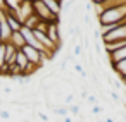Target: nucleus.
<instances>
[{
	"instance_id": "21",
	"label": "nucleus",
	"mask_w": 126,
	"mask_h": 122,
	"mask_svg": "<svg viewBox=\"0 0 126 122\" xmlns=\"http://www.w3.org/2000/svg\"><path fill=\"white\" fill-rule=\"evenodd\" d=\"M0 45H4V41H2V38H0Z\"/></svg>"
},
{
	"instance_id": "17",
	"label": "nucleus",
	"mask_w": 126,
	"mask_h": 122,
	"mask_svg": "<svg viewBox=\"0 0 126 122\" xmlns=\"http://www.w3.org/2000/svg\"><path fill=\"white\" fill-rule=\"evenodd\" d=\"M9 117H11V113H9L7 110H2V108H0V119H4V120H9Z\"/></svg>"
},
{
	"instance_id": "13",
	"label": "nucleus",
	"mask_w": 126,
	"mask_h": 122,
	"mask_svg": "<svg viewBox=\"0 0 126 122\" xmlns=\"http://www.w3.org/2000/svg\"><path fill=\"white\" fill-rule=\"evenodd\" d=\"M14 64H16L21 71H24V69H26V65L30 64V62H28V59H26V55L23 53V50H17V53H16V62H14Z\"/></svg>"
},
{
	"instance_id": "5",
	"label": "nucleus",
	"mask_w": 126,
	"mask_h": 122,
	"mask_svg": "<svg viewBox=\"0 0 126 122\" xmlns=\"http://www.w3.org/2000/svg\"><path fill=\"white\" fill-rule=\"evenodd\" d=\"M119 40H126V24L110 29L109 33L102 35V43H109V41H119Z\"/></svg>"
},
{
	"instance_id": "7",
	"label": "nucleus",
	"mask_w": 126,
	"mask_h": 122,
	"mask_svg": "<svg viewBox=\"0 0 126 122\" xmlns=\"http://www.w3.org/2000/svg\"><path fill=\"white\" fill-rule=\"evenodd\" d=\"M42 2L47 5V9L54 16L61 17V14H62V2H64V0H42Z\"/></svg>"
},
{
	"instance_id": "16",
	"label": "nucleus",
	"mask_w": 126,
	"mask_h": 122,
	"mask_svg": "<svg viewBox=\"0 0 126 122\" xmlns=\"http://www.w3.org/2000/svg\"><path fill=\"white\" fill-rule=\"evenodd\" d=\"M5 65V43L0 45V67Z\"/></svg>"
},
{
	"instance_id": "2",
	"label": "nucleus",
	"mask_w": 126,
	"mask_h": 122,
	"mask_svg": "<svg viewBox=\"0 0 126 122\" xmlns=\"http://www.w3.org/2000/svg\"><path fill=\"white\" fill-rule=\"evenodd\" d=\"M33 12L38 16V19H40V21H45V23L61 21V17L54 16V14H52V12L47 9V5L42 2V0H36V2H33Z\"/></svg>"
},
{
	"instance_id": "3",
	"label": "nucleus",
	"mask_w": 126,
	"mask_h": 122,
	"mask_svg": "<svg viewBox=\"0 0 126 122\" xmlns=\"http://www.w3.org/2000/svg\"><path fill=\"white\" fill-rule=\"evenodd\" d=\"M48 40L57 47V50L61 52L62 50V36H61V21H54V23H48V28H47V33Z\"/></svg>"
},
{
	"instance_id": "23",
	"label": "nucleus",
	"mask_w": 126,
	"mask_h": 122,
	"mask_svg": "<svg viewBox=\"0 0 126 122\" xmlns=\"http://www.w3.org/2000/svg\"><path fill=\"white\" fill-rule=\"evenodd\" d=\"M0 107H2V101H0Z\"/></svg>"
},
{
	"instance_id": "18",
	"label": "nucleus",
	"mask_w": 126,
	"mask_h": 122,
	"mask_svg": "<svg viewBox=\"0 0 126 122\" xmlns=\"http://www.w3.org/2000/svg\"><path fill=\"white\" fill-rule=\"evenodd\" d=\"M110 98H112L114 101H121V96H119L116 91H110Z\"/></svg>"
},
{
	"instance_id": "11",
	"label": "nucleus",
	"mask_w": 126,
	"mask_h": 122,
	"mask_svg": "<svg viewBox=\"0 0 126 122\" xmlns=\"http://www.w3.org/2000/svg\"><path fill=\"white\" fill-rule=\"evenodd\" d=\"M9 43L12 45V47H16L17 50H21L24 45H26V41H24V38H23V35L19 33V31H12V35H11V40H9Z\"/></svg>"
},
{
	"instance_id": "9",
	"label": "nucleus",
	"mask_w": 126,
	"mask_h": 122,
	"mask_svg": "<svg viewBox=\"0 0 126 122\" xmlns=\"http://www.w3.org/2000/svg\"><path fill=\"white\" fill-rule=\"evenodd\" d=\"M110 67H112V71L116 72V76H117L119 79H126V59L110 64Z\"/></svg>"
},
{
	"instance_id": "19",
	"label": "nucleus",
	"mask_w": 126,
	"mask_h": 122,
	"mask_svg": "<svg viewBox=\"0 0 126 122\" xmlns=\"http://www.w3.org/2000/svg\"><path fill=\"white\" fill-rule=\"evenodd\" d=\"M74 55H76V57L81 55V45H74Z\"/></svg>"
},
{
	"instance_id": "12",
	"label": "nucleus",
	"mask_w": 126,
	"mask_h": 122,
	"mask_svg": "<svg viewBox=\"0 0 126 122\" xmlns=\"http://www.w3.org/2000/svg\"><path fill=\"white\" fill-rule=\"evenodd\" d=\"M107 57H109L110 64H114V62H117V60L126 59V47H123V48H119V50H116V52H112V53H107Z\"/></svg>"
},
{
	"instance_id": "10",
	"label": "nucleus",
	"mask_w": 126,
	"mask_h": 122,
	"mask_svg": "<svg viewBox=\"0 0 126 122\" xmlns=\"http://www.w3.org/2000/svg\"><path fill=\"white\" fill-rule=\"evenodd\" d=\"M16 53H17V48L12 47L9 41L5 43V64L7 65H12L16 62Z\"/></svg>"
},
{
	"instance_id": "4",
	"label": "nucleus",
	"mask_w": 126,
	"mask_h": 122,
	"mask_svg": "<svg viewBox=\"0 0 126 122\" xmlns=\"http://www.w3.org/2000/svg\"><path fill=\"white\" fill-rule=\"evenodd\" d=\"M21 50H23V53L26 55L28 62L35 64V65H38V67H43V65H45L43 55H42V52H38L36 48H33V47H30V45H24Z\"/></svg>"
},
{
	"instance_id": "20",
	"label": "nucleus",
	"mask_w": 126,
	"mask_h": 122,
	"mask_svg": "<svg viewBox=\"0 0 126 122\" xmlns=\"http://www.w3.org/2000/svg\"><path fill=\"white\" fill-rule=\"evenodd\" d=\"M90 2H92L93 5H100V4H104V2H107V0H90Z\"/></svg>"
},
{
	"instance_id": "1",
	"label": "nucleus",
	"mask_w": 126,
	"mask_h": 122,
	"mask_svg": "<svg viewBox=\"0 0 126 122\" xmlns=\"http://www.w3.org/2000/svg\"><path fill=\"white\" fill-rule=\"evenodd\" d=\"M124 17H126V4L117 5V7H112V9H107V11H104L100 16H97L100 28H104V26H112V24H116L117 21H121V19H124Z\"/></svg>"
},
{
	"instance_id": "15",
	"label": "nucleus",
	"mask_w": 126,
	"mask_h": 122,
	"mask_svg": "<svg viewBox=\"0 0 126 122\" xmlns=\"http://www.w3.org/2000/svg\"><path fill=\"white\" fill-rule=\"evenodd\" d=\"M38 23H40L38 16H36V14H33V16H30V17L24 21V24H23V26H26V28H30V29H35V28L38 26Z\"/></svg>"
},
{
	"instance_id": "6",
	"label": "nucleus",
	"mask_w": 126,
	"mask_h": 122,
	"mask_svg": "<svg viewBox=\"0 0 126 122\" xmlns=\"http://www.w3.org/2000/svg\"><path fill=\"white\" fill-rule=\"evenodd\" d=\"M33 14H35L33 12V2H30V0H23L21 5H19V9L16 11V17L19 19L21 24H24V21L30 16H33Z\"/></svg>"
},
{
	"instance_id": "14",
	"label": "nucleus",
	"mask_w": 126,
	"mask_h": 122,
	"mask_svg": "<svg viewBox=\"0 0 126 122\" xmlns=\"http://www.w3.org/2000/svg\"><path fill=\"white\" fill-rule=\"evenodd\" d=\"M21 2H23V0H2V7H4L5 11H12V12H16V11L19 9Z\"/></svg>"
},
{
	"instance_id": "22",
	"label": "nucleus",
	"mask_w": 126,
	"mask_h": 122,
	"mask_svg": "<svg viewBox=\"0 0 126 122\" xmlns=\"http://www.w3.org/2000/svg\"><path fill=\"white\" fill-rule=\"evenodd\" d=\"M30 2H36V0H30Z\"/></svg>"
},
{
	"instance_id": "8",
	"label": "nucleus",
	"mask_w": 126,
	"mask_h": 122,
	"mask_svg": "<svg viewBox=\"0 0 126 122\" xmlns=\"http://www.w3.org/2000/svg\"><path fill=\"white\" fill-rule=\"evenodd\" d=\"M5 11V9H4ZM5 19H7V24H9V28L12 29V31H19L21 29V23H19V19L16 17V12H12V11H5Z\"/></svg>"
}]
</instances>
